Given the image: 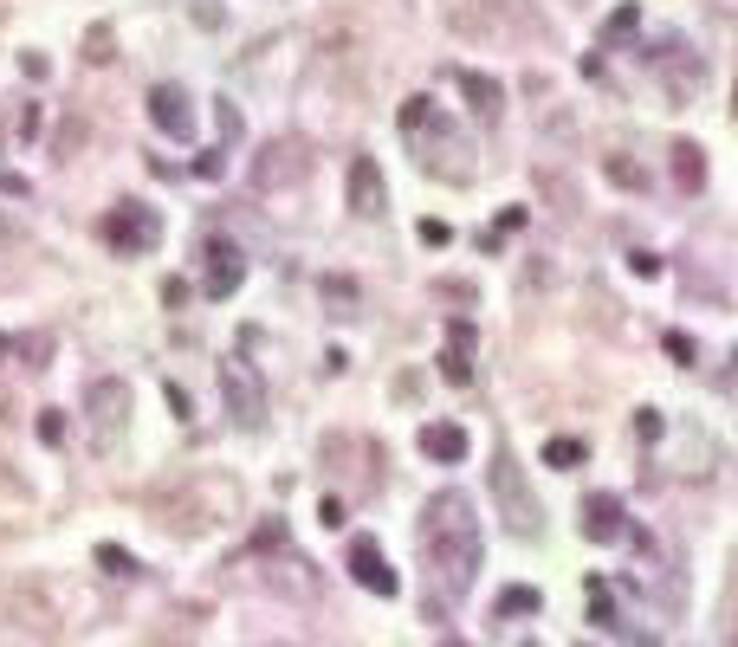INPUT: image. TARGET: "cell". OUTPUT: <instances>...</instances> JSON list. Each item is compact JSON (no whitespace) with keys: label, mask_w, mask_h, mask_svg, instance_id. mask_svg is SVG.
<instances>
[{"label":"cell","mask_w":738,"mask_h":647,"mask_svg":"<svg viewBox=\"0 0 738 647\" xmlns=\"http://www.w3.org/2000/svg\"><path fill=\"white\" fill-rule=\"evenodd\" d=\"M421 563L434 576V602H460L473 589L486 563V538H480V518H473V499L467 492H434L421 505Z\"/></svg>","instance_id":"1"},{"label":"cell","mask_w":738,"mask_h":647,"mask_svg":"<svg viewBox=\"0 0 738 647\" xmlns=\"http://www.w3.org/2000/svg\"><path fill=\"white\" fill-rule=\"evenodd\" d=\"M221 402L246 434L266 421V382H259V369L246 363V356H221Z\"/></svg>","instance_id":"2"},{"label":"cell","mask_w":738,"mask_h":647,"mask_svg":"<svg viewBox=\"0 0 738 647\" xmlns=\"http://www.w3.org/2000/svg\"><path fill=\"white\" fill-rule=\"evenodd\" d=\"M85 415H91V453H111L123 421H130V389H123L117 376H98L85 395Z\"/></svg>","instance_id":"3"},{"label":"cell","mask_w":738,"mask_h":647,"mask_svg":"<svg viewBox=\"0 0 738 647\" xmlns=\"http://www.w3.org/2000/svg\"><path fill=\"white\" fill-rule=\"evenodd\" d=\"M156 233H162V214L149 208V201H117V208L104 214V240L117 246V259L149 253V246H156Z\"/></svg>","instance_id":"4"},{"label":"cell","mask_w":738,"mask_h":647,"mask_svg":"<svg viewBox=\"0 0 738 647\" xmlns=\"http://www.w3.org/2000/svg\"><path fill=\"white\" fill-rule=\"evenodd\" d=\"M305 175H311V156H305V143H298V136H279V143H266V149H259V162H253V188H259V195L298 188Z\"/></svg>","instance_id":"5"},{"label":"cell","mask_w":738,"mask_h":647,"mask_svg":"<svg viewBox=\"0 0 738 647\" xmlns=\"http://www.w3.org/2000/svg\"><path fill=\"white\" fill-rule=\"evenodd\" d=\"M492 499H499L505 525H512L518 538H531V531L544 525V518H538V499L525 492V479H518V460H512V453H499V460H492Z\"/></svg>","instance_id":"6"},{"label":"cell","mask_w":738,"mask_h":647,"mask_svg":"<svg viewBox=\"0 0 738 647\" xmlns=\"http://www.w3.org/2000/svg\"><path fill=\"white\" fill-rule=\"evenodd\" d=\"M201 259H208V266H201V292H208V298H234L240 279H246V253L234 240H208Z\"/></svg>","instance_id":"7"},{"label":"cell","mask_w":738,"mask_h":647,"mask_svg":"<svg viewBox=\"0 0 738 647\" xmlns=\"http://www.w3.org/2000/svg\"><path fill=\"white\" fill-rule=\"evenodd\" d=\"M344 563H350V576H357L369 596H395V589H402V576L389 570V557H382L376 538H350V557Z\"/></svg>","instance_id":"8"},{"label":"cell","mask_w":738,"mask_h":647,"mask_svg":"<svg viewBox=\"0 0 738 647\" xmlns=\"http://www.w3.org/2000/svg\"><path fill=\"white\" fill-rule=\"evenodd\" d=\"M622 518H628V505L615 499V492H590V499L577 505V531L590 544H615L622 538Z\"/></svg>","instance_id":"9"},{"label":"cell","mask_w":738,"mask_h":647,"mask_svg":"<svg viewBox=\"0 0 738 647\" xmlns=\"http://www.w3.org/2000/svg\"><path fill=\"white\" fill-rule=\"evenodd\" d=\"M149 123H156L162 136H175V143H188V130H195L188 91H182V85H156V91H149Z\"/></svg>","instance_id":"10"},{"label":"cell","mask_w":738,"mask_h":647,"mask_svg":"<svg viewBox=\"0 0 738 647\" xmlns=\"http://www.w3.org/2000/svg\"><path fill=\"white\" fill-rule=\"evenodd\" d=\"M382 201H389V188H382L376 162H369V156H357V162H350V214L376 220V214H382Z\"/></svg>","instance_id":"11"},{"label":"cell","mask_w":738,"mask_h":647,"mask_svg":"<svg viewBox=\"0 0 738 647\" xmlns=\"http://www.w3.org/2000/svg\"><path fill=\"white\" fill-rule=\"evenodd\" d=\"M441 376L454 389H473V324H447V350H441Z\"/></svg>","instance_id":"12"},{"label":"cell","mask_w":738,"mask_h":647,"mask_svg":"<svg viewBox=\"0 0 738 647\" xmlns=\"http://www.w3.org/2000/svg\"><path fill=\"white\" fill-rule=\"evenodd\" d=\"M467 428H454V421H428V428H421V453H428V460H441V466H460L467 460Z\"/></svg>","instance_id":"13"},{"label":"cell","mask_w":738,"mask_h":647,"mask_svg":"<svg viewBox=\"0 0 738 647\" xmlns=\"http://www.w3.org/2000/svg\"><path fill=\"white\" fill-rule=\"evenodd\" d=\"M460 91H467L473 117H486V123L505 110V91H499V78H486V72H460Z\"/></svg>","instance_id":"14"},{"label":"cell","mask_w":738,"mask_h":647,"mask_svg":"<svg viewBox=\"0 0 738 647\" xmlns=\"http://www.w3.org/2000/svg\"><path fill=\"white\" fill-rule=\"evenodd\" d=\"M674 182L693 188V195L706 188V156H700V143H674Z\"/></svg>","instance_id":"15"},{"label":"cell","mask_w":738,"mask_h":647,"mask_svg":"<svg viewBox=\"0 0 738 647\" xmlns=\"http://www.w3.org/2000/svg\"><path fill=\"white\" fill-rule=\"evenodd\" d=\"M544 466H557V473L583 466V440H577V434H557V440H544Z\"/></svg>","instance_id":"16"},{"label":"cell","mask_w":738,"mask_h":647,"mask_svg":"<svg viewBox=\"0 0 738 647\" xmlns=\"http://www.w3.org/2000/svg\"><path fill=\"white\" fill-rule=\"evenodd\" d=\"M603 175H609L615 188H635V195L648 188V169H641V162H628V156H603Z\"/></svg>","instance_id":"17"},{"label":"cell","mask_w":738,"mask_h":647,"mask_svg":"<svg viewBox=\"0 0 738 647\" xmlns=\"http://www.w3.org/2000/svg\"><path fill=\"white\" fill-rule=\"evenodd\" d=\"M538 609H544V596H538V589H525V583H512V589L499 596V615H505V622H512V615H538Z\"/></svg>","instance_id":"18"},{"label":"cell","mask_w":738,"mask_h":647,"mask_svg":"<svg viewBox=\"0 0 738 647\" xmlns=\"http://www.w3.org/2000/svg\"><path fill=\"white\" fill-rule=\"evenodd\" d=\"M667 356H674L680 369H693V363H700V343H693L687 330H667Z\"/></svg>","instance_id":"19"},{"label":"cell","mask_w":738,"mask_h":647,"mask_svg":"<svg viewBox=\"0 0 738 647\" xmlns=\"http://www.w3.org/2000/svg\"><path fill=\"white\" fill-rule=\"evenodd\" d=\"M98 570H111V576H136V557H130V550H117V544H98Z\"/></svg>","instance_id":"20"},{"label":"cell","mask_w":738,"mask_h":647,"mask_svg":"<svg viewBox=\"0 0 738 647\" xmlns=\"http://www.w3.org/2000/svg\"><path fill=\"white\" fill-rule=\"evenodd\" d=\"M39 440H46V447H65V408H39Z\"/></svg>","instance_id":"21"},{"label":"cell","mask_w":738,"mask_h":647,"mask_svg":"<svg viewBox=\"0 0 738 647\" xmlns=\"http://www.w3.org/2000/svg\"><path fill=\"white\" fill-rule=\"evenodd\" d=\"M635 26H641V7L628 0V7H615L609 20H603V33H609V39H622V33H635Z\"/></svg>","instance_id":"22"},{"label":"cell","mask_w":738,"mask_h":647,"mask_svg":"<svg viewBox=\"0 0 738 647\" xmlns=\"http://www.w3.org/2000/svg\"><path fill=\"white\" fill-rule=\"evenodd\" d=\"M214 130H221V143H240V130H246L240 110L234 104H214Z\"/></svg>","instance_id":"23"},{"label":"cell","mask_w":738,"mask_h":647,"mask_svg":"<svg viewBox=\"0 0 738 647\" xmlns=\"http://www.w3.org/2000/svg\"><path fill=\"white\" fill-rule=\"evenodd\" d=\"M538 188L551 195V208H557V214H577V195H570V188L557 182V175H538Z\"/></svg>","instance_id":"24"},{"label":"cell","mask_w":738,"mask_h":647,"mask_svg":"<svg viewBox=\"0 0 738 647\" xmlns=\"http://www.w3.org/2000/svg\"><path fill=\"white\" fill-rule=\"evenodd\" d=\"M85 59H91V65L111 59V26H91V33H85Z\"/></svg>","instance_id":"25"},{"label":"cell","mask_w":738,"mask_h":647,"mask_svg":"<svg viewBox=\"0 0 738 647\" xmlns=\"http://www.w3.org/2000/svg\"><path fill=\"white\" fill-rule=\"evenodd\" d=\"M195 175H201V182H221V175H227V156H221V149H208V156L195 162Z\"/></svg>","instance_id":"26"},{"label":"cell","mask_w":738,"mask_h":647,"mask_svg":"<svg viewBox=\"0 0 738 647\" xmlns=\"http://www.w3.org/2000/svg\"><path fill=\"white\" fill-rule=\"evenodd\" d=\"M162 402H169V408H175V415H182V421H188V389H182V382H162Z\"/></svg>","instance_id":"27"},{"label":"cell","mask_w":738,"mask_h":647,"mask_svg":"<svg viewBox=\"0 0 738 647\" xmlns=\"http://www.w3.org/2000/svg\"><path fill=\"white\" fill-rule=\"evenodd\" d=\"M628 272H635V279H654V272H661V259H654V253H628Z\"/></svg>","instance_id":"28"},{"label":"cell","mask_w":738,"mask_h":647,"mask_svg":"<svg viewBox=\"0 0 738 647\" xmlns=\"http://www.w3.org/2000/svg\"><path fill=\"white\" fill-rule=\"evenodd\" d=\"M415 233H421V246H447V220H421Z\"/></svg>","instance_id":"29"},{"label":"cell","mask_w":738,"mask_h":647,"mask_svg":"<svg viewBox=\"0 0 738 647\" xmlns=\"http://www.w3.org/2000/svg\"><path fill=\"white\" fill-rule=\"evenodd\" d=\"M635 434H641V440H661V415H654V408H641V415H635Z\"/></svg>","instance_id":"30"},{"label":"cell","mask_w":738,"mask_h":647,"mask_svg":"<svg viewBox=\"0 0 738 647\" xmlns=\"http://www.w3.org/2000/svg\"><path fill=\"white\" fill-rule=\"evenodd\" d=\"M324 298H337V305H357V285H344V279H324Z\"/></svg>","instance_id":"31"},{"label":"cell","mask_w":738,"mask_h":647,"mask_svg":"<svg viewBox=\"0 0 738 647\" xmlns=\"http://www.w3.org/2000/svg\"><path fill=\"white\" fill-rule=\"evenodd\" d=\"M318 518H324V531H337V525H344V505H337V499H318Z\"/></svg>","instance_id":"32"},{"label":"cell","mask_w":738,"mask_h":647,"mask_svg":"<svg viewBox=\"0 0 738 647\" xmlns=\"http://www.w3.org/2000/svg\"><path fill=\"white\" fill-rule=\"evenodd\" d=\"M162 305H188V279H169V285H162Z\"/></svg>","instance_id":"33"},{"label":"cell","mask_w":738,"mask_h":647,"mask_svg":"<svg viewBox=\"0 0 738 647\" xmlns=\"http://www.w3.org/2000/svg\"><path fill=\"white\" fill-rule=\"evenodd\" d=\"M577 647H590V641H577Z\"/></svg>","instance_id":"34"},{"label":"cell","mask_w":738,"mask_h":647,"mask_svg":"<svg viewBox=\"0 0 738 647\" xmlns=\"http://www.w3.org/2000/svg\"><path fill=\"white\" fill-rule=\"evenodd\" d=\"M447 647H460V641H447Z\"/></svg>","instance_id":"35"}]
</instances>
